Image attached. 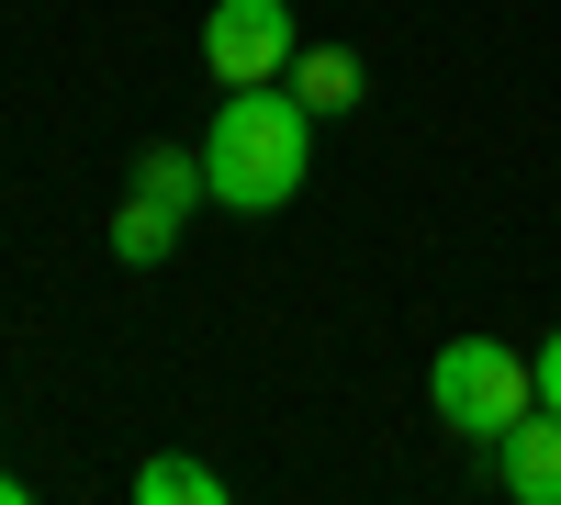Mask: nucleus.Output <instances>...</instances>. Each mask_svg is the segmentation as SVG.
Returning a JSON list of instances; mask_svg holds the SVG:
<instances>
[{"label": "nucleus", "instance_id": "1", "mask_svg": "<svg viewBox=\"0 0 561 505\" xmlns=\"http://www.w3.org/2000/svg\"><path fill=\"white\" fill-rule=\"evenodd\" d=\"M304 169H314V113H304L280 79L225 90V102H214L203 180H214V203H225V214H280V203L304 192Z\"/></svg>", "mask_w": 561, "mask_h": 505}, {"label": "nucleus", "instance_id": "2", "mask_svg": "<svg viewBox=\"0 0 561 505\" xmlns=\"http://www.w3.org/2000/svg\"><path fill=\"white\" fill-rule=\"evenodd\" d=\"M427 404H438V427H460V438L494 449V438L539 404V371H528L517 348H494V337H449L438 371H427Z\"/></svg>", "mask_w": 561, "mask_h": 505}, {"label": "nucleus", "instance_id": "3", "mask_svg": "<svg viewBox=\"0 0 561 505\" xmlns=\"http://www.w3.org/2000/svg\"><path fill=\"white\" fill-rule=\"evenodd\" d=\"M203 68L214 90H259L293 68V0H214L203 12Z\"/></svg>", "mask_w": 561, "mask_h": 505}, {"label": "nucleus", "instance_id": "4", "mask_svg": "<svg viewBox=\"0 0 561 505\" xmlns=\"http://www.w3.org/2000/svg\"><path fill=\"white\" fill-rule=\"evenodd\" d=\"M494 483L517 505H561V416H550V404H528V416L494 438Z\"/></svg>", "mask_w": 561, "mask_h": 505}, {"label": "nucleus", "instance_id": "5", "mask_svg": "<svg viewBox=\"0 0 561 505\" xmlns=\"http://www.w3.org/2000/svg\"><path fill=\"white\" fill-rule=\"evenodd\" d=\"M280 90H293L304 113H348L359 90H370V68L348 57V45H293V68H280Z\"/></svg>", "mask_w": 561, "mask_h": 505}, {"label": "nucleus", "instance_id": "6", "mask_svg": "<svg viewBox=\"0 0 561 505\" xmlns=\"http://www.w3.org/2000/svg\"><path fill=\"white\" fill-rule=\"evenodd\" d=\"M180 248V203H158V192H124V214H113V259L124 269H158Z\"/></svg>", "mask_w": 561, "mask_h": 505}, {"label": "nucleus", "instance_id": "7", "mask_svg": "<svg viewBox=\"0 0 561 505\" xmlns=\"http://www.w3.org/2000/svg\"><path fill=\"white\" fill-rule=\"evenodd\" d=\"M135 505H225L214 461H135Z\"/></svg>", "mask_w": 561, "mask_h": 505}, {"label": "nucleus", "instance_id": "8", "mask_svg": "<svg viewBox=\"0 0 561 505\" xmlns=\"http://www.w3.org/2000/svg\"><path fill=\"white\" fill-rule=\"evenodd\" d=\"M135 192H158V203H180L192 214L214 180H203V147H135Z\"/></svg>", "mask_w": 561, "mask_h": 505}, {"label": "nucleus", "instance_id": "9", "mask_svg": "<svg viewBox=\"0 0 561 505\" xmlns=\"http://www.w3.org/2000/svg\"><path fill=\"white\" fill-rule=\"evenodd\" d=\"M528 371H539V404H550V416H561V326L528 348Z\"/></svg>", "mask_w": 561, "mask_h": 505}, {"label": "nucleus", "instance_id": "10", "mask_svg": "<svg viewBox=\"0 0 561 505\" xmlns=\"http://www.w3.org/2000/svg\"><path fill=\"white\" fill-rule=\"evenodd\" d=\"M0 505H23V472H0Z\"/></svg>", "mask_w": 561, "mask_h": 505}]
</instances>
